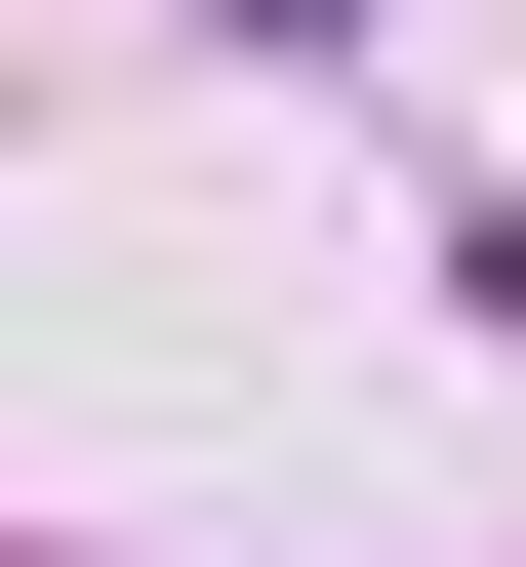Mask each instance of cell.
Listing matches in <instances>:
<instances>
[{
  "instance_id": "obj_1",
  "label": "cell",
  "mask_w": 526,
  "mask_h": 567,
  "mask_svg": "<svg viewBox=\"0 0 526 567\" xmlns=\"http://www.w3.org/2000/svg\"><path fill=\"white\" fill-rule=\"evenodd\" d=\"M203 41H364V0H203Z\"/></svg>"
}]
</instances>
